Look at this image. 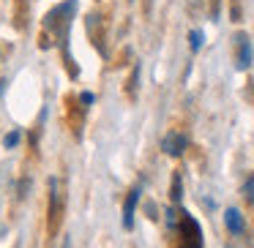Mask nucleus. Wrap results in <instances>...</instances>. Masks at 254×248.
Returning a JSON list of instances; mask_svg holds the SVG:
<instances>
[{
    "label": "nucleus",
    "mask_w": 254,
    "mask_h": 248,
    "mask_svg": "<svg viewBox=\"0 0 254 248\" xmlns=\"http://www.w3.org/2000/svg\"><path fill=\"white\" fill-rule=\"evenodd\" d=\"M181 248H202V229L189 213H181Z\"/></svg>",
    "instance_id": "1"
},
{
    "label": "nucleus",
    "mask_w": 254,
    "mask_h": 248,
    "mask_svg": "<svg viewBox=\"0 0 254 248\" xmlns=\"http://www.w3.org/2000/svg\"><path fill=\"white\" fill-rule=\"evenodd\" d=\"M186 148H189V139L183 137L181 131H170V134H164V139H161V150H164L167 155H172V158L183 155Z\"/></svg>",
    "instance_id": "2"
},
{
    "label": "nucleus",
    "mask_w": 254,
    "mask_h": 248,
    "mask_svg": "<svg viewBox=\"0 0 254 248\" xmlns=\"http://www.w3.org/2000/svg\"><path fill=\"white\" fill-rule=\"evenodd\" d=\"M224 226L230 235H243L246 232V221H243V213L238 207H227L224 210Z\"/></svg>",
    "instance_id": "3"
},
{
    "label": "nucleus",
    "mask_w": 254,
    "mask_h": 248,
    "mask_svg": "<svg viewBox=\"0 0 254 248\" xmlns=\"http://www.w3.org/2000/svg\"><path fill=\"white\" fill-rule=\"evenodd\" d=\"M137 202H139V188H131L123 202V229H131L134 226V210H137Z\"/></svg>",
    "instance_id": "4"
},
{
    "label": "nucleus",
    "mask_w": 254,
    "mask_h": 248,
    "mask_svg": "<svg viewBox=\"0 0 254 248\" xmlns=\"http://www.w3.org/2000/svg\"><path fill=\"white\" fill-rule=\"evenodd\" d=\"M238 68L241 71H246L249 66H252V41H249V36H238Z\"/></svg>",
    "instance_id": "5"
},
{
    "label": "nucleus",
    "mask_w": 254,
    "mask_h": 248,
    "mask_svg": "<svg viewBox=\"0 0 254 248\" xmlns=\"http://www.w3.org/2000/svg\"><path fill=\"white\" fill-rule=\"evenodd\" d=\"M58 210H61V191H58V180L52 177V180H50V224L52 226H55Z\"/></svg>",
    "instance_id": "6"
},
{
    "label": "nucleus",
    "mask_w": 254,
    "mask_h": 248,
    "mask_svg": "<svg viewBox=\"0 0 254 248\" xmlns=\"http://www.w3.org/2000/svg\"><path fill=\"white\" fill-rule=\"evenodd\" d=\"M181 197H183V183H181V175H172V186H170V199L172 202H181Z\"/></svg>",
    "instance_id": "7"
},
{
    "label": "nucleus",
    "mask_w": 254,
    "mask_h": 248,
    "mask_svg": "<svg viewBox=\"0 0 254 248\" xmlns=\"http://www.w3.org/2000/svg\"><path fill=\"white\" fill-rule=\"evenodd\" d=\"M202 44H205L202 30H191V33H189V47H191V52H199V50H202Z\"/></svg>",
    "instance_id": "8"
},
{
    "label": "nucleus",
    "mask_w": 254,
    "mask_h": 248,
    "mask_svg": "<svg viewBox=\"0 0 254 248\" xmlns=\"http://www.w3.org/2000/svg\"><path fill=\"white\" fill-rule=\"evenodd\" d=\"M19 139H22V131H19V128H17V131L6 134V139H3V145H6L8 150H11V148H17V145H19Z\"/></svg>",
    "instance_id": "9"
},
{
    "label": "nucleus",
    "mask_w": 254,
    "mask_h": 248,
    "mask_svg": "<svg viewBox=\"0 0 254 248\" xmlns=\"http://www.w3.org/2000/svg\"><path fill=\"white\" fill-rule=\"evenodd\" d=\"M243 194H246L249 202H254V175L246 177V186H243Z\"/></svg>",
    "instance_id": "10"
},
{
    "label": "nucleus",
    "mask_w": 254,
    "mask_h": 248,
    "mask_svg": "<svg viewBox=\"0 0 254 248\" xmlns=\"http://www.w3.org/2000/svg\"><path fill=\"white\" fill-rule=\"evenodd\" d=\"M137 82H139V66H134V74H131V85H128V90H131V96L137 93Z\"/></svg>",
    "instance_id": "11"
},
{
    "label": "nucleus",
    "mask_w": 254,
    "mask_h": 248,
    "mask_svg": "<svg viewBox=\"0 0 254 248\" xmlns=\"http://www.w3.org/2000/svg\"><path fill=\"white\" fill-rule=\"evenodd\" d=\"M167 224H170V226H175V224H178V213H175L172 207L167 210Z\"/></svg>",
    "instance_id": "12"
},
{
    "label": "nucleus",
    "mask_w": 254,
    "mask_h": 248,
    "mask_svg": "<svg viewBox=\"0 0 254 248\" xmlns=\"http://www.w3.org/2000/svg\"><path fill=\"white\" fill-rule=\"evenodd\" d=\"M79 101H82V104H93L96 96H93V93H82V96H79Z\"/></svg>",
    "instance_id": "13"
}]
</instances>
